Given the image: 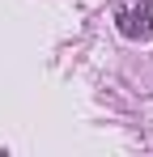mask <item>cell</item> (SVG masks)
<instances>
[{"instance_id": "obj_1", "label": "cell", "mask_w": 153, "mask_h": 157, "mask_svg": "<svg viewBox=\"0 0 153 157\" xmlns=\"http://www.w3.org/2000/svg\"><path fill=\"white\" fill-rule=\"evenodd\" d=\"M115 26H119V34L132 38V43L153 38V0H124V4L115 9Z\"/></svg>"}]
</instances>
